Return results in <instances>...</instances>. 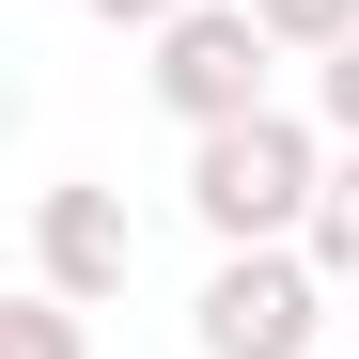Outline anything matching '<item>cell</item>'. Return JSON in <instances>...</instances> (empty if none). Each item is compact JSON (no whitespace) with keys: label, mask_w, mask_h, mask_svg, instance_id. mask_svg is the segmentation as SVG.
I'll return each instance as SVG.
<instances>
[{"label":"cell","mask_w":359,"mask_h":359,"mask_svg":"<svg viewBox=\"0 0 359 359\" xmlns=\"http://www.w3.org/2000/svg\"><path fill=\"white\" fill-rule=\"evenodd\" d=\"M313 281H328V266L297 250V234H281V250H219L188 344H203V359H313Z\"/></svg>","instance_id":"3957f363"},{"label":"cell","mask_w":359,"mask_h":359,"mask_svg":"<svg viewBox=\"0 0 359 359\" xmlns=\"http://www.w3.org/2000/svg\"><path fill=\"white\" fill-rule=\"evenodd\" d=\"M297 250H313L328 281H359V141L328 156V188H313V234H297Z\"/></svg>","instance_id":"5b68a950"},{"label":"cell","mask_w":359,"mask_h":359,"mask_svg":"<svg viewBox=\"0 0 359 359\" xmlns=\"http://www.w3.org/2000/svg\"><path fill=\"white\" fill-rule=\"evenodd\" d=\"M0 359H79V297H63V281H32L16 313H0Z\"/></svg>","instance_id":"8992f818"},{"label":"cell","mask_w":359,"mask_h":359,"mask_svg":"<svg viewBox=\"0 0 359 359\" xmlns=\"http://www.w3.org/2000/svg\"><path fill=\"white\" fill-rule=\"evenodd\" d=\"M141 234H126V188H94V172H63V188H32V281H63L79 313L94 297H126Z\"/></svg>","instance_id":"277c9868"},{"label":"cell","mask_w":359,"mask_h":359,"mask_svg":"<svg viewBox=\"0 0 359 359\" xmlns=\"http://www.w3.org/2000/svg\"><path fill=\"white\" fill-rule=\"evenodd\" d=\"M79 16H109V32H172L188 0H79Z\"/></svg>","instance_id":"9c48e42d"},{"label":"cell","mask_w":359,"mask_h":359,"mask_svg":"<svg viewBox=\"0 0 359 359\" xmlns=\"http://www.w3.org/2000/svg\"><path fill=\"white\" fill-rule=\"evenodd\" d=\"M313 126H328V141H359V32L313 63Z\"/></svg>","instance_id":"ba28073f"},{"label":"cell","mask_w":359,"mask_h":359,"mask_svg":"<svg viewBox=\"0 0 359 359\" xmlns=\"http://www.w3.org/2000/svg\"><path fill=\"white\" fill-rule=\"evenodd\" d=\"M250 16H266V32H281V47H313V63H328V47H344V32H359V0H250Z\"/></svg>","instance_id":"52a82bcc"},{"label":"cell","mask_w":359,"mask_h":359,"mask_svg":"<svg viewBox=\"0 0 359 359\" xmlns=\"http://www.w3.org/2000/svg\"><path fill=\"white\" fill-rule=\"evenodd\" d=\"M313 188H328V141L297 126V109H234V126L188 141V219L219 250H281V234H313Z\"/></svg>","instance_id":"6da1fadb"},{"label":"cell","mask_w":359,"mask_h":359,"mask_svg":"<svg viewBox=\"0 0 359 359\" xmlns=\"http://www.w3.org/2000/svg\"><path fill=\"white\" fill-rule=\"evenodd\" d=\"M266 47H281V32L250 16V0H188V16L156 32V63H141V79H156L172 126L203 141V126H234V109H266Z\"/></svg>","instance_id":"7a4b0ae2"}]
</instances>
